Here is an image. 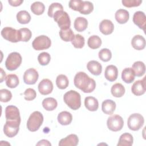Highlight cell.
I'll use <instances>...</instances> for the list:
<instances>
[{"label": "cell", "instance_id": "1", "mask_svg": "<svg viewBox=\"0 0 146 146\" xmlns=\"http://www.w3.org/2000/svg\"><path fill=\"white\" fill-rule=\"evenodd\" d=\"M75 86L82 90L84 93L92 92L96 87V82L84 72L76 73L74 79Z\"/></svg>", "mask_w": 146, "mask_h": 146}, {"label": "cell", "instance_id": "2", "mask_svg": "<svg viewBox=\"0 0 146 146\" xmlns=\"http://www.w3.org/2000/svg\"><path fill=\"white\" fill-rule=\"evenodd\" d=\"M63 100L73 110H76L81 106L80 95L74 90H70L66 92L63 96Z\"/></svg>", "mask_w": 146, "mask_h": 146}, {"label": "cell", "instance_id": "3", "mask_svg": "<svg viewBox=\"0 0 146 146\" xmlns=\"http://www.w3.org/2000/svg\"><path fill=\"white\" fill-rule=\"evenodd\" d=\"M43 121V116L39 111L33 112L29 116L27 121V128L31 132L39 129Z\"/></svg>", "mask_w": 146, "mask_h": 146}, {"label": "cell", "instance_id": "4", "mask_svg": "<svg viewBox=\"0 0 146 146\" xmlns=\"http://www.w3.org/2000/svg\"><path fill=\"white\" fill-rule=\"evenodd\" d=\"M53 18L60 30H67L70 27L71 21L68 14L66 11H58L55 13Z\"/></svg>", "mask_w": 146, "mask_h": 146}, {"label": "cell", "instance_id": "5", "mask_svg": "<svg viewBox=\"0 0 146 146\" xmlns=\"http://www.w3.org/2000/svg\"><path fill=\"white\" fill-rule=\"evenodd\" d=\"M22 60V56L19 53L17 52H11L5 61V66L9 71L15 70L21 65Z\"/></svg>", "mask_w": 146, "mask_h": 146}, {"label": "cell", "instance_id": "6", "mask_svg": "<svg viewBox=\"0 0 146 146\" xmlns=\"http://www.w3.org/2000/svg\"><path fill=\"white\" fill-rule=\"evenodd\" d=\"M144 119L143 116L138 113L131 114L127 120L128 128L132 131H138L143 125Z\"/></svg>", "mask_w": 146, "mask_h": 146}, {"label": "cell", "instance_id": "7", "mask_svg": "<svg viewBox=\"0 0 146 146\" xmlns=\"http://www.w3.org/2000/svg\"><path fill=\"white\" fill-rule=\"evenodd\" d=\"M2 36L6 40L16 43L21 41L20 33L19 30H16L10 27H5L1 31Z\"/></svg>", "mask_w": 146, "mask_h": 146}, {"label": "cell", "instance_id": "8", "mask_svg": "<svg viewBox=\"0 0 146 146\" xmlns=\"http://www.w3.org/2000/svg\"><path fill=\"white\" fill-rule=\"evenodd\" d=\"M107 125L110 130L117 132L120 131L123 127L124 121L120 115H114L108 118Z\"/></svg>", "mask_w": 146, "mask_h": 146}, {"label": "cell", "instance_id": "9", "mask_svg": "<svg viewBox=\"0 0 146 146\" xmlns=\"http://www.w3.org/2000/svg\"><path fill=\"white\" fill-rule=\"evenodd\" d=\"M51 44L50 39L46 35H39L33 41L32 46L36 50H43L48 48Z\"/></svg>", "mask_w": 146, "mask_h": 146}, {"label": "cell", "instance_id": "10", "mask_svg": "<svg viewBox=\"0 0 146 146\" xmlns=\"http://www.w3.org/2000/svg\"><path fill=\"white\" fill-rule=\"evenodd\" d=\"M21 122L17 121L6 120L3 127V132L9 137H13L17 135Z\"/></svg>", "mask_w": 146, "mask_h": 146}, {"label": "cell", "instance_id": "11", "mask_svg": "<svg viewBox=\"0 0 146 146\" xmlns=\"http://www.w3.org/2000/svg\"><path fill=\"white\" fill-rule=\"evenodd\" d=\"M5 117L6 120L21 122L20 113L18 108L14 106L10 105L5 108Z\"/></svg>", "mask_w": 146, "mask_h": 146}, {"label": "cell", "instance_id": "12", "mask_svg": "<svg viewBox=\"0 0 146 146\" xmlns=\"http://www.w3.org/2000/svg\"><path fill=\"white\" fill-rule=\"evenodd\" d=\"M39 74L37 71L33 68H30L27 69L23 74V81L27 84H34L38 79Z\"/></svg>", "mask_w": 146, "mask_h": 146}, {"label": "cell", "instance_id": "13", "mask_svg": "<svg viewBox=\"0 0 146 146\" xmlns=\"http://www.w3.org/2000/svg\"><path fill=\"white\" fill-rule=\"evenodd\" d=\"M145 76L142 80L136 81L131 87L132 92L136 96H140L143 95L146 91Z\"/></svg>", "mask_w": 146, "mask_h": 146}, {"label": "cell", "instance_id": "14", "mask_svg": "<svg viewBox=\"0 0 146 146\" xmlns=\"http://www.w3.org/2000/svg\"><path fill=\"white\" fill-rule=\"evenodd\" d=\"M53 90V84L48 79H43L38 84V91L43 95H48Z\"/></svg>", "mask_w": 146, "mask_h": 146}, {"label": "cell", "instance_id": "15", "mask_svg": "<svg viewBox=\"0 0 146 146\" xmlns=\"http://www.w3.org/2000/svg\"><path fill=\"white\" fill-rule=\"evenodd\" d=\"M133 22L140 29L145 31L146 25V17L144 12L137 11L135 13L133 16Z\"/></svg>", "mask_w": 146, "mask_h": 146}, {"label": "cell", "instance_id": "16", "mask_svg": "<svg viewBox=\"0 0 146 146\" xmlns=\"http://www.w3.org/2000/svg\"><path fill=\"white\" fill-rule=\"evenodd\" d=\"M114 30V25L111 21L103 19L99 24V30L104 35L111 34Z\"/></svg>", "mask_w": 146, "mask_h": 146}, {"label": "cell", "instance_id": "17", "mask_svg": "<svg viewBox=\"0 0 146 146\" xmlns=\"http://www.w3.org/2000/svg\"><path fill=\"white\" fill-rule=\"evenodd\" d=\"M118 75V70L114 65H108L106 67L104 76L107 80L110 82H113L116 80Z\"/></svg>", "mask_w": 146, "mask_h": 146}, {"label": "cell", "instance_id": "18", "mask_svg": "<svg viewBox=\"0 0 146 146\" xmlns=\"http://www.w3.org/2000/svg\"><path fill=\"white\" fill-rule=\"evenodd\" d=\"M79 139L76 135L70 134L66 137L62 139L59 142V146H76L78 144Z\"/></svg>", "mask_w": 146, "mask_h": 146}, {"label": "cell", "instance_id": "19", "mask_svg": "<svg viewBox=\"0 0 146 146\" xmlns=\"http://www.w3.org/2000/svg\"><path fill=\"white\" fill-rule=\"evenodd\" d=\"M88 70L94 75H99L102 73V66L101 64L96 60H91L87 64Z\"/></svg>", "mask_w": 146, "mask_h": 146}, {"label": "cell", "instance_id": "20", "mask_svg": "<svg viewBox=\"0 0 146 146\" xmlns=\"http://www.w3.org/2000/svg\"><path fill=\"white\" fill-rule=\"evenodd\" d=\"M131 44L135 49L141 50L145 47V39L140 35H136L132 39Z\"/></svg>", "mask_w": 146, "mask_h": 146}, {"label": "cell", "instance_id": "21", "mask_svg": "<svg viewBox=\"0 0 146 146\" xmlns=\"http://www.w3.org/2000/svg\"><path fill=\"white\" fill-rule=\"evenodd\" d=\"M116 108V103L111 99H107L103 102L102 104V110L103 112L107 115H111L113 113Z\"/></svg>", "mask_w": 146, "mask_h": 146}, {"label": "cell", "instance_id": "22", "mask_svg": "<svg viewBox=\"0 0 146 146\" xmlns=\"http://www.w3.org/2000/svg\"><path fill=\"white\" fill-rule=\"evenodd\" d=\"M115 17L116 21L120 24L125 23L129 19V12L123 9H120L116 11L115 14Z\"/></svg>", "mask_w": 146, "mask_h": 146}, {"label": "cell", "instance_id": "23", "mask_svg": "<svg viewBox=\"0 0 146 146\" xmlns=\"http://www.w3.org/2000/svg\"><path fill=\"white\" fill-rule=\"evenodd\" d=\"M84 106L90 111H96L99 107L98 100L93 96H87L84 99Z\"/></svg>", "mask_w": 146, "mask_h": 146}, {"label": "cell", "instance_id": "24", "mask_svg": "<svg viewBox=\"0 0 146 146\" xmlns=\"http://www.w3.org/2000/svg\"><path fill=\"white\" fill-rule=\"evenodd\" d=\"M58 122L63 125H67L70 124L72 120V116L70 112L68 111H62L58 115Z\"/></svg>", "mask_w": 146, "mask_h": 146}, {"label": "cell", "instance_id": "25", "mask_svg": "<svg viewBox=\"0 0 146 146\" xmlns=\"http://www.w3.org/2000/svg\"><path fill=\"white\" fill-rule=\"evenodd\" d=\"M135 74L132 68H124L121 72V79L126 83H131L135 79Z\"/></svg>", "mask_w": 146, "mask_h": 146}, {"label": "cell", "instance_id": "26", "mask_svg": "<svg viewBox=\"0 0 146 146\" xmlns=\"http://www.w3.org/2000/svg\"><path fill=\"white\" fill-rule=\"evenodd\" d=\"M133 138L132 135L129 133H123L119 139L117 146H131L133 144Z\"/></svg>", "mask_w": 146, "mask_h": 146}, {"label": "cell", "instance_id": "27", "mask_svg": "<svg viewBox=\"0 0 146 146\" xmlns=\"http://www.w3.org/2000/svg\"><path fill=\"white\" fill-rule=\"evenodd\" d=\"M74 26L76 31L82 32L87 29L88 26V21L85 18L79 17L75 19Z\"/></svg>", "mask_w": 146, "mask_h": 146}, {"label": "cell", "instance_id": "28", "mask_svg": "<svg viewBox=\"0 0 146 146\" xmlns=\"http://www.w3.org/2000/svg\"><path fill=\"white\" fill-rule=\"evenodd\" d=\"M135 76L137 77L142 76L145 72V64L141 61L135 62L132 66Z\"/></svg>", "mask_w": 146, "mask_h": 146}, {"label": "cell", "instance_id": "29", "mask_svg": "<svg viewBox=\"0 0 146 146\" xmlns=\"http://www.w3.org/2000/svg\"><path fill=\"white\" fill-rule=\"evenodd\" d=\"M42 106L46 110L50 111L54 110L56 108L58 103L56 99L53 98H47L43 100Z\"/></svg>", "mask_w": 146, "mask_h": 146}, {"label": "cell", "instance_id": "30", "mask_svg": "<svg viewBox=\"0 0 146 146\" xmlns=\"http://www.w3.org/2000/svg\"><path fill=\"white\" fill-rule=\"evenodd\" d=\"M111 92L114 97L120 98L123 96L125 93V88L121 83H117L112 86Z\"/></svg>", "mask_w": 146, "mask_h": 146}, {"label": "cell", "instance_id": "31", "mask_svg": "<svg viewBox=\"0 0 146 146\" xmlns=\"http://www.w3.org/2000/svg\"><path fill=\"white\" fill-rule=\"evenodd\" d=\"M88 47L92 49H97L99 48L102 44V40L98 35H92L89 37L87 41Z\"/></svg>", "mask_w": 146, "mask_h": 146}, {"label": "cell", "instance_id": "32", "mask_svg": "<svg viewBox=\"0 0 146 146\" xmlns=\"http://www.w3.org/2000/svg\"><path fill=\"white\" fill-rule=\"evenodd\" d=\"M17 19L21 24H27L31 20L30 14L26 10H21L17 14Z\"/></svg>", "mask_w": 146, "mask_h": 146}, {"label": "cell", "instance_id": "33", "mask_svg": "<svg viewBox=\"0 0 146 146\" xmlns=\"http://www.w3.org/2000/svg\"><path fill=\"white\" fill-rule=\"evenodd\" d=\"M6 86L11 88H15L19 84V79L15 74H9L6 79Z\"/></svg>", "mask_w": 146, "mask_h": 146}, {"label": "cell", "instance_id": "34", "mask_svg": "<svg viewBox=\"0 0 146 146\" xmlns=\"http://www.w3.org/2000/svg\"><path fill=\"white\" fill-rule=\"evenodd\" d=\"M69 81L67 77L63 74L59 75L56 79V84L61 90L66 89L68 86Z\"/></svg>", "mask_w": 146, "mask_h": 146}, {"label": "cell", "instance_id": "35", "mask_svg": "<svg viewBox=\"0 0 146 146\" xmlns=\"http://www.w3.org/2000/svg\"><path fill=\"white\" fill-rule=\"evenodd\" d=\"M45 9V6L44 4L39 1H36L32 3L31 5V10L35 15H39L42 14Z\"/></svg>", "mask_w": 146, "mask_h": 146}, {"label": "cell", "instance_id": "36", "mask_svg": "<svg viewBox=\"0 0 146 146\" xmlns=\"http://www.w3.org/2000/svg\"><path fill=\"white\" fill-rule=\"evenodd\" d=\"M59 35L60 38L65 42H71L75 36L72 30L70 28L67 30H60L59 31Z\"/></svg>", "mask_w": 146, "mask_h": 146}, {"label": "cell", "instance_id": "37", "mask_svg": "<svg viewBox=\"0 0 146 146\" xmlns=\"http://www.w3.org/2000/svg\"><path fill=\"white\" fill-rule=\"evenodd\" d=\"M71 43L75 48H82L84 46V38L80 34H76L71 40Z\"/></svg>", "mask_w": 146, "mask_h": 146}, {"label": "cell", "instance_id": "38", "mask_svg": "<svg viewBox=\"0 0 146 146\" xmlns=\"http://www.w3.org/2000/svg\"><path fill=\"white\" fill-rule=\"evenodd\" d=\"M99 59L103 62H108L112 58L111 51L108 48H102L98 54Z\"/></svg>", "mask_w": 146, "mask_h": 146}, {"label": "cell", "instance_id": "39", "mask_svg": "<svg viewBox=\"0 0 146 146\" xmlns=\"http://www.w3.org/2000/svg\"><path fill=\"white\" fill-rule=\"evenodd\" d=\"M94 10V5L90 1H83L82 8L80 10V13L84 15L90 14Z\"/></svg>", "mask_w": 146, "mask_h": 146}, {"label": "cell", "instance_id": "40", "mask_svg": "<svg viewBox=\"0 0 146 146\" xmlns=\"http://www.w3.org/2000/svg\"><path fill=\"white\" fill-rule=\"evenodd\" d=\"M63 6L59 3H52L51 4L48 9V15L50 17H53L55 13L59 10H63Z\"/></svg>", "mask_w": 146, "mask_h": 146}, {"label": "cell", "instance_id": "41", "mask_svg": "<svg viewBox=\"0 0 146 146\" xmlns=\"http://www.w3.org/2000/svg\"><path fill=\"white\" fill-rule=\"evenodd\" d=\"M20 33L21 41L28 42L31 38L32 33L30 29L27 28H22L19 30Z\"/></svg>", "mask_w": 146, "mask_h": 146}, {"label": "cell", "instance_id": "42", "mask_svg": "<svg viewBox=\"0 0 146 146\" xmlns=\"http://www.w3.org/2000/svg\"><path fill=\"white\" fill-rule=\"evenodd\" d=\"M50 55L46 52H41L38 56V60L39 64L42 66L47 65L50 62Z\"/></svg>", "mask_w": 146, "mask_h": 146}, {"label": "cell", "instance_id": "43", "mask_svg": "<svg viewBox=\"0 0 146 146\" xmlns=\"http://www.w3.org/2000/svg\"><path fill=\"white\" fill-rule=\"evenodd\" d=\"M12 98L11 92L7 89H1L0 90V100L2 102H8Z\"/></svg>", "mask_w": 146, "mask_h": 146}, {"label": "cell", "instance_id": "44", "mask_svg": "<svg viewBox=\"0 0 146 146\" xmlns=\"http://www.w3.org/2000/svg\"><path fill=\"white\" fill-rule=\"evenodd\" d=\"M83 3V1L82 0H71L69 2L68 6L71 9L75 11H80L82 8Z\"/></svg>", "mask_w": 146, "mask_h": 146}, {"label": "cell", "instance_id": "45", "mask_svg": "<svg viewBox=\"0 0 146 146\" xmlns=\"http://www.w3.org/2000/svg\"><path fill=\"white\" fill-rule=\"evenodd\" d=\"M25 99L27 101H31L34 100L36 96V91L31 88H29L25 90L23 93Z\"/></svg>", "mask_w": 146, "mask_h": 146}, {"label": "cell", "instance_id": "46", "mask_svg": "<svg viewBox=\"0 0 146 146\" xmlns=\"http://www.w3.org/2000/svg\"><path fill=\"white\" fill-rule=\"evenodd\" d=\"M123 5L127 7H132L139 6L141 3V0H123L121 1Z\"/></svg>", "mask_w": 146, "mask_h": 146}, {"label": "cell", "instance_id": "47", "mask_svg": "<svg viewBox=\"0 0 146 146\" xmlns=\"http://www.w3.org/2000/svg\"><path fill=\"white\" fill-rule=\"evenodd\" d=\"M23 0H9L8 2L9 4L12 6H19L22 3H23Z\"/></svg>", "mask_w": 146, "mask_h": 146}, {"label": "cell", "instance_id": "48", "mask_svg": "<svg viewBox=\"0 0 146 146\" xmlns=\"http://www.w3.org/2000/svg\"><path fill=\"white\" fill-rule=\"evenodd\" d=\"M36 145H46V146H50L51 144L47 140L45 139H43L40 140L38 143H36Z\"/></svg>", "mask_w": 146, "mask_h": 146}, {"label": "cell", "instance_id": "49", "mask_svg": "<svg viewBox=\"0 0 146 146\" xmlns=\"http://www.w3.org/2000/svg\"><path fill=\"white\" fill-rule=\"evenodd\" d=\"M6 78V73L2 69V68H1V83H2L3 80H5Z\"/></svg>", "mask_w": 146, "mask_h": 146}]
</instances>
